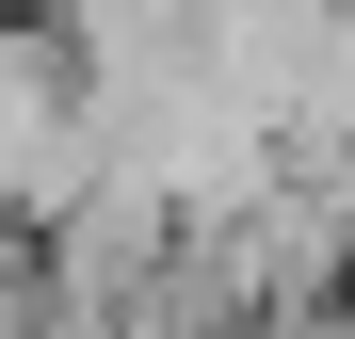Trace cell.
<instances>
[{"instance_id":"obj_1","label":"cell","mask_w":355,"mask_h":339,"mask_svg":"<svg viewBox=\"0 0 355 339\" xmlns=\"http://www.w3.org/2000/svg\"><path fill=\"white\" fill-rule=\"evenodd\" d=\"M97 210V65L49 0H0V226L65 243Z\"/></svg>"},{"instance_id":"obj_2","label":"cell","mask_w":355,"mask_h":339,"mask_svg":"<svg viewBox=\"0 0 355 339\" xmlns=\"http://www.w3.org/2000/svg\"><path fill=\"white\" fill-rule=\"evenodd\" d=\"M339 226H355V178H339Z\"/></svg>"},{"instance_id":"obj_3","label":"cell","mask_w":355,"mask_h":339,"mask_svg":"<svg viewBox=\"0 0 355 339\" xmlns=\"http://www.w3.org/2000/svg\"><path fill=\"white\" fill-rule=\"evenodd\" d=\"M339 17H355V0H339Z\"/></svg>"}]
</instances>
